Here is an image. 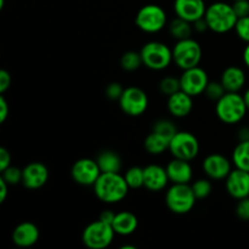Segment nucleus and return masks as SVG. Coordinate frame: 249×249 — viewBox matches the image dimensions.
Returning a JSON list of instances; mask_svg holds the SVG:
<instances>
[{
	"instance_id": "obj_1",
	"label": "nucleus",
	"mask_w": 249,
	"mask_h": 249,
	"mask_svg": "<svg viewBox=\"0 0 249 249\" xmlns=\"http://www.w3.org/2000/svg\"><path fill=\"white\" fill-rule=\"evenodd\" d=\"M92 187L95 196L107 204L122 202L128 196L130 190L124 179V175H121L119 173H101Z\"/></svg>"
},
{
	"instance_id": "obj_2",
	"label": "nucleus",
	"mask_w": 249,
	"mask_h": 249,
	"mask_svg": "<svg viewBox=\"0 0 249 249\" xmlns=\"http://www.w3.org/2000/svg\"><path fill=\"white\" fill-rule=\"evenodd\" d=\"M204 19L207 21L209 31L218 34H225L235 29L238 17L233 11L232 4L215 1L207 6Z\"/></svg>"
},
{
	"instance_id": "obj_3",
	"label": "nucleus",
	"mask_w": 249,
	"mask_h": 249,
	"mask_svg": "<svg viewBox=\"0 0 249 249\" xmlns=\"http://www.w3.org/2000/svg\"><path fill=\"white\" fill-rule=\"evenodd\" d=\"M248 112L243 95L240 92H225L220 100L215 102V113L219 121L224 124H237Z\"/></svg>"
},
{
	"instance_id": "obj_4",
	"label": "nucleus",
	"mask_w": 249,
	"mask_h": 249,
	"mask_svg": "<svg viewBox=\"0 0 249 249\" xmlns=\"http://www.w3.org/2000/svg\"><path fill=\"white\" fill-rule=\"evenodd\" d=\"M196 201L197 198L190 184H173L165 192V204L168 209L178 215L190 213Z\"/></svg>"
},
{
	"instance_id": "obj_5",
	"label": "nucleus",
	"mask_w": 249,
	"mask_h": 249,
	"mask_svg": "<svg viewBox=\"0 0 249 249\" xmlns=\"http://www.w3.org/2000/svg\"><path fill=\"white\" fill-rule=\"evenodd\" d=\"M143 66L151 71H163L173 62V50L162 41L146 43L140 50Z\"/></svg>"
},
{
	"instance_id": "obj_6",
	"label": "nucleus",
	"mask_w": 249,
	"mask_h": 249,
	"mask_svg": "<svg viewBox=\"0 0 249 249\" xmlns=\"http://www.w3.org/2000/svg\"><path fill=\"white\" fill-rule=\"evenodd\" d=\"M173 62L180 68L185 71L189 68L199 66L202 60V48L197 40L194 38L182 39L177 40L175 45L173 46Z\"/></svg>"
},
{
	"instance_id": "obj_7",
	"label": "nucleus",
	"mask_w": 249,
	"mask_h": 249,
	"mask_svg": "<svg viewBox=\"0 0 249 249\" xmlns=\"http://www.w3.org/2000/svg\"><path fill=\"white\" fill-rule=\"evenodd\" d=\"M167 12L157 4L143 5L135 16V24L140 31L155 34L167 26Z\"/></svg>"
},
{
	"instance_id": "obj_8",
	"label": "nucleus",
	"mask_w": 249,
	"mask_h": 249,
	"mask_svg": "<svg viewBox=\"0 0 249 249\" xmlns=\"http://www.w3.org/2000/svg\"><path fill=\"white\" fill-rule=\"evenodd\" d=\"M116 232L109 224L99 219L85 226L82 233V241L89 249H105L111 246Z\"/></svg>"
},
{
	"instance_id": "obj_9",
	"label": "nucleus",
	"mask_w": 249,
	"mask_h": 249,
	"mask_svg": "<svg viewBox=\"0 0 249 249\" xmlns=\"http://www.w3.org/2000/svg\"><path fill=\"white\" fill-rule=\"evenodd\" d=\"M168 151L174 158L191 162L199 153V141L190 131H178L169 141Z\"/></svg>"
},
{
	"instance_id": "obj_10",
	"label": "nucleus",
	"mask_w": 249,
	"mask_h": 249,
	"mask_svg": "<svg viewBox=\"0 0 249 249\" xmlns=\"http://www.w3.org/2000/svg\"><path fill=\"white\" fill-rule=\"evenodd\" d=\"M118 102L122 111L130 117L142 116L148 108L147 94L139 87L125 88Z\"/></svg>"
},
{
	"instance_id": "obj_11",
	"label": "nucleus",
	"mask_w": 249,
	"mask_h": 249,
	"mask_svg": "<svg viewBox=\"0 0 249 249\" xmlns=\"http://www.w3.org/2000/svg\"><path fill=\"white\" fill-rule=\"evenodd\" d=\"M208 83V73L199 66L182 71V74L180 75L181 90L186 94L191 95L192 97L204 94V90H206Z\"/></svg>"
},
{
	"instance_id": "obj_12",
	"label": "nucleus",
	"mask_w": 249,
	"mask_h": 249,
	"mask_svg": "<svg viewBox=\"0 0 249 249\" xmlns=\"http://www.w3.org/2000/svg\"><path fill=\"white\" fill-rule=\"evenodd\" d=\"M71 175L74 182L82 186H94L96 180L101 175L96 160L91 158H80L75 160L71 169Z\"/></svg>"
},
{
	"instance_id": "obj_13",
	"label": "nucleus",
	"mask_w": 249,
	"mask_h": 249,
	"mask_svg": "<svg viewBox=\"0 0 249 249\" xmlns=\"http://www.w3.org/2000/svg\"><path fill=\"white\" fill-rule=\"evenodd\" d=\"M202 169L211 180H225L232 170V164L228 157L220 153H212L204 158Z\"/></svg>"
},
{
	"instance_id": "obj_14",
	"label": "nucleus",
	"mask_w": 249,
	"mask_h": 249,
	"mask_svg": "<svg viewBox=\"0 0 249 249\" xmlns=\"http://www.w3.org/2000/svg\"><path fill=\"white\" fill-rule=\"evenodd\" d=\"M50 173L44 163L32 162L22 169V185L28 190L41 189L48 182Z\"/></svg>"
},
{
	"instance_id": "obj_15",
	"label": "nucleus",
	"mask_w": 249,
	"mask_h": 249,
	"mask_svg": "<svg viewBox=\"0 0 249 249\" xmlns=\"http://www.w3.org/2000/svg\"><path fill=\"white\" fill-rule=\"evenodd\" d=\"M225 187L228 194L237 201L249 197V172L232 169L225 179Z\"/></svg>"
},
{
	"instance_id": "obj_16",
	"label": "nucleus",
	"mask_w": 249,
	"mask_h": 249,
	"mask_svg": "<svg viewBox=\"0 0 249 249\" xmlns=\"http://www.w3.org/2000/svg\"><path fill=\"white\" fill-rule=\"evenodd\" d=\"M170 182L167 169L158 164H148L143 168V187L151 192L163 191Z\"/></svg>"
},
{
	"instance_id": "obj_17",
	"label": "nucleus",
	"mask_w": 249,
	"mask_h": 249,
	"mask_svg": "<svg viewBox=\"0 0 249 249\" xmlns=\"http://www.w3.org/2000/svg\"><path fill=\"white\" fill-rule=\"evenodd\" d=\"M206 10L204 0H174L175 15L191 23L204 17Z\"/></svg>"
},
{
	"instance_id": "obj_18",
	"label": "nucleus",
	"mask_w": 249,
	"mask_h": 249,
	"mask_svg": "<svg viewBox=\"0 0 249 249\" xmlns=\"http://www.w3.org/2000/svg\"><path fill=\"white\" fill-rule=\"evenodd\" d=\"M40 237V231L36 224L23 221L12 231V242L19 248H29L36 245Z\"/></svg>"
},
{
	"instance_id": "obj_19",
	"label": "nucleus",
	"mask_w": 249,
	"mask_h": 249,
	"mask_svg": "<svg viewBox=\"0 0 249 249\" xmlns=\"http://www.w3.org/2000/svg\"><path fill=\"white\" fill-rule=\"evenodd\" d=\"M165 169L172 184H190L194 178V170L190 164V160L173 157Z\"/></svg>"
},
{
	"instance_id": "obj_20",
	"label": "nucleus",
	"mask_w": 249,
	"mask_h": 249,
	"mask_svg": "<svg viewBox=\"0 0 249 249\" xmlns=\"http://www.w3.org/2000/svg\"><path fill=\"white\" fill-rule=\"evenodd\" d=\"M194 97L179 90L175 94L168 96L167 107L169 113L175 118H185L189 116L194 108Z\"/></svg>"
},
{
	"instance_id": "obj_21",
	"label": "nucleus",
	"mask_w": 249,
	"mask_h": 249,
	"mask_svg": "<svg viewBox=\"0 0 249 249\" xmlns=\"http://www.w3.org/2000/svg\"><path fill=\"white\" fill-rule=\"evenodd\" d=\"M220 82L226 92H240L245 88L247 77L246 72L238 66H229L223 71Z\"/></svg>"
},
{
	"instance_id": "obj_22",
	"label": "nucleus",
	"mask_w": 249,
	"mask_h": 249,
	"mask_svg": "<svg viewBox=\"0 0 249 249\" xmlns=\"http://www.w3.org/2000/svg\"><path fill=\"white\" fill-rule=\"evenodd\" d=\"M139 219L134 213L128 211L119 212L116 214L112 228H113L116 235L119 236H130L131 233L138 230Z\"/></svg>"
},
{
	"instance_id": "obj_23",
	"label": "nucleus",
	"mask_w": 249,
	"mask_h": 249,
	"mask_svg": "<svg viewBox=\"0 0 249 249\" xmlns=\"http://www.w3.org/2000/svg\"><path fill=\"white\" fill-rule=\"evenodd\" d=\"M101 173H119L122 169V158L117 152L105 150L96 158Z\"/></svg>"
},
{
	"instance_id": "obj_24",
	"label": "nucleus",
	"mask_w": 249,
	"mask_h": 249,
	"mask_svg": "<svg viewBox=\"0 0 249 249\" xmlns=\"http://www.w3.org/2000/svg\"><path fill=\"white\" fill-rule=\"evenodd\" d=\"M143 147L150 155L160 156L169 150V140L155 131H151L143 141Z\"/></svg>"
},
{
	"instance_id": "obj_25",
	"label": "nucleus",
	"mask_w": 249,
	"mask_h": 249,
	"mask_svg": "<svg viewBox=\"0 0 249 249\" xmlns=\"http://www.w3.org/2000/svg\"><path fill=\"white\" fill-rule=\"evenodd\" d=\"M192 32H194V26L191 22L186 21L184 18H180L177 16V18L173 19L169 23V33L177 40H182V39L191 38Z\"/></svg>"
},
{
	"instance_id": "obj_26",
	"label": "nucleus",
	"mask_w": 249,
	"mask_h": 249,
	"mask_svg": "<svg viewBox=\"0 0 249 249\" xmlns=\"http://www.w3.org/2000/svg\"><path fill=\"white\" fill-rule=\"evenodd\" d=\"M232 163L238 169L249 172V140L238 141L232 152Z\"/></svg>"
},
{
	"instance_id": "obj_27",
	"label": "nucleus",
	"mask_w": 249,
	"mask_h": 249,
	"mask_svg": "<svg viewBox=\"0 0 249 249\" xmlns=\"http://www.w3.org/2000/svg\"><path fill=\"white\" fill-rule=\"evenodd\" d=\"M121 67L123 68L125 72H134V71L139 70L141 66H143L142 57H141L140 51H134L129 50L122 55L121 61Z\"/></svg>"
},
{
	"instance_id": "obj_28",
	"label": "nucleus",
	"mask_w": 249,
	"mask_h": 249,
	"mask_svg": "<svg viewBox=\"0 0 249 249\" xmlns=\"http://www.w3.org/2000/svg\"><path fill=\"white\" fill-rule=\"evenodd\" d=\"M152 131H155V133L164 136L165 139H168V140L170 141L172 140L173 136H174L179 130H178L177 125H175L172 121H169V119H165V118H160L153 123Z\"/></svg>"
},
{
	"instance_id": "obj_29",
	"label": "nucleus",
	"mask_w": 249,
	"mask_h": 249,
	"mask_svg": "<svg viewBox=\"0 0 249 249\" xmlns=\"http://www.w3.org/2000/svg\"><path fill=\"white\" fill-rule=\"evenodd\" d=\"M126 184L130 189L138 190L143 187V168L141 167H131L124 174Z\"/></svg>"
},
{
	"instance_id": "obj_30",
	"label": "nucleus",
	"mask_w": 249,
	"mask_h": 249,
	"mask_svg": "<svg viewBox=\"0 0 249 249\" xmlns=\"http://www.w3.org/2000/svg\"><path fill=\"white\" fill-rule=\"evenodd\" d=\"M160 91L164 96H170V95L175 94L177 91L181 90V84H180V78L173 77V75H167V77L162 78L160 82Z\"/></svg>"
},
{
	"instance_id": "obj_31",
	"label": "nucleus",
	"mask_w": 249,
	"mask_h": 249,
	"mask_svg": "<svg viewBox=\"0 0 249 249\" xmlns=\"http://www.w3.org/2000/svg\"><path fill=\"white\" fill-rule=\"evenodd\" d=\"M192 191L197 199H206L207 197L211 196L213 191V185H212L211 179H197L191 184Z\"/></svg>"
},
{
	"instance_id": "obj_32",
	"label": "nucleus",
	"mask_w": 249,
	"mask_h": 249,
	"mask_svg": "<svg viewBox=\"0 0 249 249\" xmlns=\"http://www.w3.org/2000/svg\"><path fill=\"white\" fill-rule=\"evenodd\" d=\"M225 92L226 90L225 88L223 87L220 80H219V82H211V80H209L208 85H207L206 90H204V95H206L211 101L215 102L218 101V100H220Z\"/></svg>"
},
{
	"instance_id": "obj_33",
	"label": "nucleus",
	"mask_w": 249,
	"mask_h": 249,
	"mask_svg": "<svg viewBox=\"0 0 249 249\" xmlns=\"http://www.w3.org/2000/svg\"><path fill=\"white\" fill-rule=\"evenodd\" d=\"M1 178L10 186H15V185L22 182V169L15 167V165H10L4 172H1Z\"/></svg>"
},
{
	"instance_id": "obj_34",
	"label": "nucleus",
	"mask_w": 249,
	"mask_h": 249,
	"mask_svg": "<svg viewBox=\"0 0 249 249\" xmlns=\"http://www.w3.org/2000/svg\"><path fill=\"white\" fill-rule=\"evenodd\" d=\"M235 32L241 40L245 41V43H249V16L241 17L237 19Z\"/></svg>"
},
{
	"instance_id": "obj_35",
	"label": "nucleus",
	"mask_w": 249,
	"mask_h": 249,
	"mask_svg": "<svg viewBox=\"0 0 249 249\" xmlns=\"http://www.w3.org/2000/svg\"><path fill=\"white\" fill-rule=\"evenodd\" d=\"M123 91H124V88L122 87L119 83L112 82L106 87L105 94H106L107 99H109L111 101H119Z\"/></svg>"
},
{
	"instance_id": "obj_36",
	"label": "nucleus",
	"mask_w": 249,
	"mask_h": 249,
	"mask_svg": "<svg viewBox=\"0 0 249 249\" xmlns=\"http://www.w3.org/2000/svg\"><path fill=\"white\" fill-rule=\"evenodd\" d=\"M236 215L240 220L249 221V197L238 199L236 206Z\"/></svg>"
},
{
	"instance_id": "obj_37",
	"label": "nucleus",
	"mask_w": 249,
	"mask_h": 249,
	"mask_svg": "<svg viewBox=\"0 0 249 249\" xmlns=\"http://www.w3.org/2000/svg\"><path fill=\"white\" fill-rule=\"evenodd\" d=\"M232 7L238 18L249 16V0H235L232 2Z\"/></svg>"
},
{
	"instance_id": "obj_38",
	"label": "nucleus",
	"mask_w": 249,
	"mask_h": 249,
	"mask_svg": "<svg viewBox=\"0 0 249 249\" xmlns=\"http://www.w3.org/2000/svg\"><path fill=\"white\" fill-rule=\"evenodd\" d=\"M11 83L12 79L10 72H7L6 70L0 71V92H1V94H4L5 91H7V90L10 89Z\"/></svg>"
},
{
	"instance_id": "obj_39",
	"label": "nucleus",
	"mask_w": 249,
	"mask_h": 249,
	"mask_svg": "<svg viewBox=\"0 0 249 249\" xmlns=\"http://www.w3.org/2000/svg\"><path fill=\"white\" fill-rule=\"evenodd\" d=\"M11 153L5 147L0 148V172H4L7 167L11 165Z\"/></svg>"
},
{
	"instance_id": "obj_40",
	"label": "nucleus",
	"mask_w": 249,
	"mask_h": 249,
	"mask_svg": "<svg viewBox=\"0 0 249 249\" xmlns=\"http://www.w3.org/2000/svg\"><path fill=\"white\" fill-rule=\"evenodd\" d=\"M9 114H10L9 104H7L4 95H1V96H0V123H5V121L7 119Z\"/></svg>"
},
{
	"instance_id": "obj_41",
	"label": "nucleus",
	"mask_w": 249,
	"mask_h": 249,
	"mask_svg": "<svg viewBox=\"0 0 249 249\" xmlns=\"http://www.w3.org/2000/svg\"><path fill=\"white\" fill-rule=\"evenodd\" d=\"M192 26H194V31L197 32V33H204V32L209 31V27L208 24H207V21L204 19V17L195 21L194 23H192Z\"/></svg>"
},
{
	"instance_id": "obj_42",
	"label": "nucleus",
	"mask_w": 249,
	"mask_h": 249,
	"mask_svg": "<svg viewBox=\"0 0 249 249\" xmlns=\"http://www.w3.org/2000/svg\"><path fill=\"white\" fill-rule=\"evenodd\" d=\"M116 214L117 213H114V212L109 211V209H106V211L101 212V214H100L99 219L101 221H104V223L112 225V223H113L114 218H116Z\"/></svg>"
},
{
	"instance_id": "obj_43",
	"label": "nucleus",
	"mask_w": 249,
	"mask_h": 249,
	"mask_svg": "<svg viewBox=\"0 0 249 249\" xmlns=\"http://www.w3.org/2000/svg\"><path fill=\"white\" fill-rule=\"evenodd\" d=\"M9 187L10 185L2 178H0V202L1 203L6 199L7 194H9Z\"/></svg>"
},
{
	"instance_id": "obj_44",
	"label": "nucleus",
	"mask_w": 249,
	"mask_h": 249,
	"mask_svg": "<svg viewBox=\"0 0 249 249\" xmlns=\"http://www.w3.org/2000/svg\"><path fill=\"white\" fill-rule=\"evenodd\" d=\"M238 141H248L249 140V126H242L238 130L237 134Z\"/></svg>"
},
{
	"instance_id": "obj_45",
	"label": "nucleus",
	"mask_w": 249,
	"mask_h": 249,
	"mask_svg": "<svg viewBox=\"0 0 249 249\" xmlns=\"http://www.w3.org/2000/svg\"><path fill=\"white\" fill-rule=\"evenodd\" d=\"M242 56H243V62H245V65L249 68V43H247V45H246Z\"/></svg>"
},
{
	"instance_id": "obj_46",
	"label": "nucleus",
	"mask_w": 249,
	"mask_h": 249,
	"mask_svg": "<svg viewBox=\"0 0 249 249\" xmlns=\"http://www.w3.org/2000/svg\"><path fill=\"white\" fill-rule=\"evenodd\" d=\"M243 99H245V101H246V105H247V107H248V111H249V88L247 90H246L245 91V94H243Z\"/></svg>"
},
{
	"instance_id": "obj_47",
	"label": "nucleus",
	"mask_w": 249,
	"mask_h": 249,
	"mask_svg": "<svg viewBox=\"0 0 249 249\" xmlns=\"http://www.w3.org/2000/svg\"><path fill=\"white\" fill-rule=\"evenodd\" d=\"M121 249H138L135 247V246H130V245H126V246H123V247H121Z\"/></svg>"
},
{
	"instance_id": "obj_48",
	"label": "nucleus",
	"mask_w": 249,
	"mask_h": 249,
	"mask_svg": "<svg viewBox=\"0 0 249 249\" xmlns=\"http://www.w3.org/2000/svg\"><path fill=\"white\" fill-rule=\"evenodd\" d=\"M4 5H5V0H0V10L4 9Z\"/></svg>"
},
{
	"instance_id": "obj_49",
	"label": "nucleus",
	"mask_w": 249,
	"mask_h": 249,
	"mask_svg": "<svg viewBox=\"0 0 249 249\" xmlns=\"http://www.w3.org/2000/svg\"><path fill=\"white\" fill-rule=\"evenodd\" d=\"M232 1H235V0H232Z\"/></svg>"
}]
</instances>
